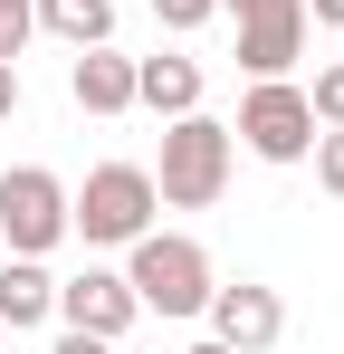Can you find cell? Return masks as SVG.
Here are the masks:
<instances>
[{"label":"cell","instance_id":"obj_21","mask_svg":"<svg viewBox=\"0 0 344 354\" xmlns=\"http://www.w3.org/2000/svg\"><path fill=\"white\" fill-rule=\"evenodd\" d=\"M0 354H10V326H0Z\"/></svg>","mask_w":344,"mask_h":354},{"label":"cell","instance_id":"obj_15","mask_svg":"<svg viewBox=\"0 0 344 354\" xmlns=\"http://www.w3.org/2000/svg\"><path fill=\"white\" fill-rule=\"evenodd\" d=\"M29 29H39V19H29V0H0V67H19Z\"/></svg>","mask_w":344,"mask_h":354},{"label":"cell","instance_id":"obj_7","mask_svg":"<svg viewBox=\"0 0 344 354\" xmlns=\"http://www.w3.org/2000/svg\"><path fill=\"white\" fill-rule=\"evenodd\" d=\"M134 288H124V268H77V278H57V326H77V335H106L124 345L134 335Z\"/></svg>","mask_w":344,"mask_h":354},{"label":"cell","instance_id":"obj_1","mask_svg":"<svg viewBox=\"0 0 344 354\" xmlns=\"http://www.w3.org/2000/svg\"><path fill=\"white\" fill-rule=\"evenodd\" d=\"M229 163H239V134H229L220 115H172L163 124V163H153V201L163 211H211L229 192Z\"/></svg>","mask_w":344,"mask_h":354},{"label":"cell","instance_id":"obj_5","mask_svg":"<svg viewBox=\"0 0 344 354\" xmlns=\"http://www.w3.org/2000/svg\"><path fill=\"white\" fill-rule=\"evenodd\" d=\"M0 239H10V259H48L67 239V182L48 163H10L0 173Z\"/></svg>","mask_w":344,"mask_h":354},{"label":"cell","instance_id":"obj_13","mask_svg":"<svg viewBox=\"0 0 344 354\" xmlns=\"http://www.w3.org/2000/svg\"><path fill=\"white\" fill-rule=\"evenodd\" d=\"M306 163H316V182L344 201V124H316V144H306Z\"/></svg>","mask_w":344,"mask_h":354},{"label":"cell","instance_id":"obj_20","mask_svg":"<svg viewBox=\"0 0 344 354\" xmlns=\"http://www.w3.org/2000/svg\"><path fill=\"white\" fill-rule=\"evenodd\" d=\"M191 354H229V345H220V335H201V345H191Z\"/></svg>","mask_w":344,"mask_h":354},{"label":"cell","instance_id":"obj_11","mask_svg":"<svg viewBox=\"0 0 344 354\" xmlns=\"http://www.w3.org/2000/svg\"><path fill=\"white\" fill-rule=\"evenodd\" d=\"M201 86H211V77H201V58H134V106H153V115H191V106H201Z\"/></svg>","mask_w":344,"mask_h":354},{"label":"cell","instance_id":"obj_6","mask_svg":"<svg viewBox=\"0 0 344 354\" xmlns=\"http://www.w3.org/2000/svg\"><path fill=\"white\" fill-rule=\"evenodd\" d=\"M239 19V67L249 77H296L306 58V0H220Z\"/></svg>","mask_w":344,"mask_h":354},{"label":"cell","instance_id":"obj_2","mask_svg":"<svg viewBox=\"0 0 344 354\" xmlns=\"http://www.w3.org/2000/svg\"><path fill=\"white\" fill-rule=\"evenodd\" d=\"M124 288H134L144 316H201L220 278H211V249H201V239L144 230V239H124Z\"/></svg>","mask_w":344,"mask_h":354},{"label":"cell","instance_id":"obj_16","mask_svg":"<svg viewBox=\"0 0 344 354\" xmlns=\"http://www.w3.org/2000/svg\"><path fill=\"white\" fill-rule=\"evenodd\" d=\"M153 19H163V29H211L220 0H153Z\"/></svg>","mask_w":344,"mask_h":354},{"label":"cell","instance_id":"obj_4","mask_svg":"<svg viewBox=\"0 0 344 354\" xmlns=\"http://www.w3.org/2000/svg\"><path fill=\"white\" fill-rule=\"evenodd\" d=\"M258 163H306V144H316V106H306V86L296 77H249V96H239V124H229Z\"/></svg>","mask_w":344,"mask_h":354},{"label":"cell","instance_id":"obj_8","mask_svg":"<svg viewBox=\"0 0 344 354\" xmlns=\"http://www.w3.org/2000/svg\"><path fill=\"white\" fill-rule=\"evenodd\" d=\"M211 335H220L229 354H268L287 335V306H278V288H258V278H229V288H211Z\"/></svg>","mask_w":344,"mask_h":354},{"label":"cell","instance_id":"obj_17","mask_svg":"<svg viewBox=\"0 0 344 354\" xmlns=\"http://www.w3.org/2000/svg\"><path fill=\"white\" fill-rule=\"evenodd\" d=\"M48 354H115V345H106V335H77V326H57V345H48Z\"/></svg>","mask_w":344,"mask_h":354},{"label":"cell","instance_id":"obj_14","mask_svg":"<svg viewBox=\"0 0 344 354\" xmlns=\"http://www.w3.org/2000/svg\"><path fill=\"white\" fill-rule=\"evenodd\" d=\"M306 106H316V124H344V58H335V67H316Z\"/></svg>","mask_w":344,"mask_h":354},{"label":"cell","instance_id":"obj_19","mask_svg":"<svg viewBox=\"0 0 344 354\" xmlns=\"http://www.w3.org/2000/svg\"><path fill=\"white\" fill-rule=\"evenodd\" d=\"M19 115V67H0V124Z\"/></svg>","mask_w":344,"mask_h":354},{"label":"cell","instance_id":"obj_9","mask_svg":"<svg viewBox=\"0 0 344 354\" xmlns=\"http://www.w3.org/2000/svg\"><path fill=\"white\" fill-rule=\"evenodd\" d=\"M67 96H77V115H134V58L124 48H77V67H67Z\"/></svg>","mask_w":344,"mask_h":354},{"label":"cell","instance_id":"obj_10","mask_svg":"<svg viewBox=\"0 0 344 354\" xmlns=\"http://www.w3.org/2000/svg\"><path fill=\"white\" fill-rule=\"evenodd\" d=\"M0 326H10V335L57 326V278H48V259H0Z\"/></svg>","mask_w":344,"mask_h":354},{"label":"cell","instance_id":"obj_18","mask_svg":"<svg viewBox=\"0 0 344 354\" xmlns=\"http://www.w3.org/2000/svg\"><path fill=\"white\" fill-rule=\"evenodd\" d=\"M306 29H344V0H306Z\"/></svg>","mask_w":344,"mask_h":354},{"label":"cell","instance_id":"obj_3","mask_svg":"<svg viewBox=\"0 0 344 354\" xmlns=\"http://www.w3.org/2000/svg\"><path fill=\"white\" fill-rule=\"evenodd\" d=\"M153 173L144 163H96V173L67 192V239H86V249H124V239L153 230Z\"/></svg>","mask_w":344,"mask_h":354},{"label":"cell","instance_id":"obj_12","mask_svg":"<svg viewBox=\"0 0 344 354\" xmlns=\"http://www.w3.org/2000/svg\"><path fill=\"white\" fill-rule=\"evenodd\" d=\"M29 19L48 39H67V48H106L115 39V0H29Z\"/></svg>","mask_w":344,"mask_h":354}]
</instances>
